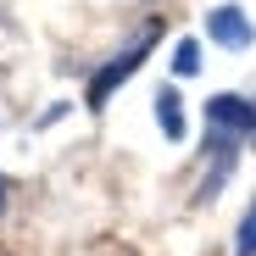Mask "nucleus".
Segmentation results:
<instances>
[{"label": "nucleus", "mask_w": 256, "mask_h": 256, "mask_svg": "<svg viewBox=\"0 0 256 256\" xmlns=\"http://www.w3.org/2000/svg\"><path fill=\"white\" fill-rule=\"evenodd\" d=\"M156 122H162V134L167 140H184V100L173 95V90H156Z\"/></svg>", "instance_id": "4"}, {"label": "nucleus", "mask_w": 256, "mask_h": 256, "mask_svg": "<svg viewBox=\"0 0 256 256\" xmlns=\"http://www.w3.org/2000/svg\"><path fill=\"white\" fill-rule=\"evenodd\" d=\"M173 72H178V78L200 72V45H195V39H178V50H173Z\"/></svg>", "instance_id": "5"}, {"label": "nucleus", "mask_w": 256, "mask_h": 256, "mask_svg": "<svg viewBox=\"0 0 256 256\" xmlns=\"http://www.w3.org/2000/svg\"><path fill=\"white\" fill-rule=\"evenodd\" d=\"M234 256H256V200L245 212V223H240V240H234Z\"/></svg>", "instance_id": "6"}, {"label": "nucleus", "mask_w": 256, "mask_h": 256, "mask_svg": "<svg viewBox=\"0 0 256 256\" xmlns=\"http://www.w3.org/2000/svg\"><path fill=\"white\" fill-rule=\"evenodd\" d=\"M245 140L256 145V106L240 95H212L206 100V145L218 150V173L234 167V150Z\"/></svg>", "instance_id": "1"}, {"label": "nucleus", "mask_w": 256, "mask_h": 256, "mask_svg": "<svg viewBox=\"0 0 256 256\" xmlns=\"http://www.w3.org/2000/svg\"><path fill=\"white\" fill-rule=\"evenodd\" d=\"M206 39H218L223 50H250L256 28H250V17H245L240 6H212V12H206Z\"/></svg>", "instance_id": "3"}, {"label": "nucleus", "mask_w": 256, "mask_h": 256, "mask_svg": "<svg viewBox=\"0 0 256 256\" xmlns=\"http://www.w3.org/2000/svg\"><path fill=\"white\" fill-rule=\"evenodd\" d=\"M145 50H150V34H145V39H134V45H128V50H122L117 62H106V67H100V72L90 78V106H95V112H100V106L112 100V90H117V84H128V78L140 72Z\"/></svg>", "instance_id": "2"}, {"label": "nucleus", "mask_w": 256, "mask_h": 256, "mask_svg": "<svg viewBox=\"0 0 256 256\" xmlns=\"http://www.w3.org/2000/svg\"><path fill=\"white\" fill-rule=\"evenodd\" d=\"M0 206H6V178H0Z\"/></svg>", "instance_id": "7"}]
</instances>
